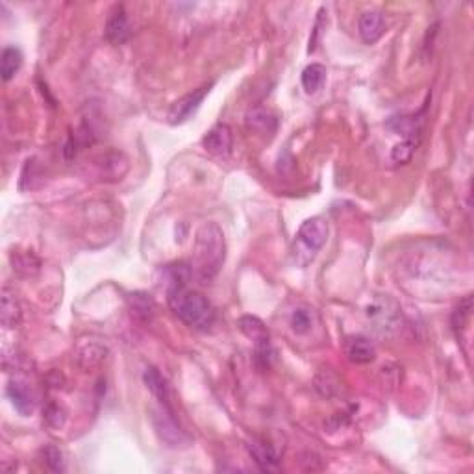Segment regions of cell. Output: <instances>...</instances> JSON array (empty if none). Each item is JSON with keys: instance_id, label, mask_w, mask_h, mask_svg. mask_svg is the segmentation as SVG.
Returning a JSON list of instances; mask_svg holds the SVG:
<instances>
[{"instance_id": "obj_1", "label": "cell", "mask_w": 474, "mask_h": 474, "mask_svg": "<svg viewBox=\"0 0 474 474\" xmlns=\"http://www.w3.org/2000/svg\"><path fill=\"white\" fill-rule=\"evenodd\" d=\"M226 260V241L217 223H204L197 232L193 246V270L209 280L220 270Z\"/></svg>"}, {"instance_id": "obj_2", "label": "cell", "mask_w": 474, "mask_h": 474, "mask_svg": "<svg viewBox=\"0 0 474 474\" xmlns=\"http://www.w3.org/2000/svg\"><path fill=\"white\" fill-rule=\"evenodd\" d=\"M169 306L180 321L195 330H209L215 322V310L211 302L199 291L185 286H173L169 289Z\"/></svg>"}, {"instance_id": "obj_3", "label": "cell", "mask_w": 474, "mask_h": 474, "mask_svg": "<svg viewBox=\"0 0 474 474\" xmlns=\"http://www.w3.org/2000/svg\"><path fill=\"white\" fill-rule=\"evenodd\" d=\"M328 239V223L322 217H311L298 228L295 239V258L298 265H308Z\"/></svg>"}, {"instance_id": "obj_4", "label": "cell", "mask_w": 474, "mask_h": 474, "mask_svg": "<svg viewBox=\"0 0 474 474\" xmlns=\"http://www.w3.org/2000/svg\"><path fill=\"white\" fill-rule=\"evenodd\" d=\"M365 315L380 334H389L400 322V308L389 295H378L367 304Z\"/></svg>"}, {"instance_id": "obj_5", "label": "cell", "mask_w": 474, "mask_h": 474, "mask_svg": "<svg viewBox=\"0 0 474 474\" xmlns=\"http://www.w3.org/2000/svg\"><path fill=\"white\" fill-rule=\"evenodd\" d=\"M208 93L209 87H200V89H195L193 93H187L185 97L178 98V100L171 106V110H169V123L171 124L185 123V121L199 110L200 104H202V100H204Z\"/></svg>"}, {"instance_id": "obj_6", "label": "cell", "mask_w": 474, "mask_h": 474, "mask_svg": "<svg viewBox=\"0 0 474 474\" xmlns=\"http://www.w3.org/2000/svg\"><path fill=\"white\" fill-rule=\"evenodd\" d=\"M202 145L209 154L226 158L232 152V145H234V136H232L228 124H217V126L211 128Z\"/></svg>"}, {"instance_id": "obj_7", "label": "cell", "mask_w": 474, "mask_h": 474, "mask_svg": "<svg viewBox=\"0 0 474 474\" xmlns=\"http://www.w3.org/2000/svg\"><path fill=\"white\" fill-rule=\"evenodd\" d=\"M249 452L256 465L260 467L263 473H278L280 470V458L272 445H269L263 439H252L249 443Z\"/></svg>"}, {"instance_id": "obj_8", "label": "cell", "mask_w": 474, "mask_h": 474, "mask_svg": "<svg viewBox=\"0 0 474 474\" xmlns=\"http://www.w3.org/2000/svg\"><path fill=\"white\" fill-rule=\"evenodd\" d=\"M106 37L113 45H121L130 37V22H128L124 6H115L106 21Z\"/></svg>"}, {"instance_id": "obj_9", "label": "cell", "mask_w": 474, "mask_h": 474, "mask_svg": "<svg viewBox=\"0 0 474 474\" xmlns=\"http://www.w3.org/2000/svg\"><path fill=\"white\" fill-rule=\"evenodd\" d=\"M6 393H8V397H10L13 408L21 413V415L28 417V415L34 413V408H36V397H34L32 389L28 388L25 382L13 380V382H10Z\"/></svg>"}, {"instance_id": "obj_10", "label": "cell", "mask_w": 474, "mask_h": 474, "mask_svg": "<svg viewBox=\"0 0 474 474\" xmlns=\"http://www.w3.org/2000/svg\"><path fill=\"white\" fill-rule=\"evenodd\" d=\"M357 28H360V36H362L363 43L372 45V43H376L383 36V32H386V19H383L380 11H365L360 17Z\"/></svg>"}, {"instance_id": "obj_11", "label": "cell", "mask_w": 474, "mask_h": 474, "mask_svg": "<svg viewBox=\"0 0 474 474\" xmlns=\"http://www.w3.org/2000/svg\"><path fill=\"white\" fill-rule=\"evenodd\" d=\"M345 354L352 363H371L376 357V348L363 336H352L345 341Z\"/></svg>"}, {"instance_id": "obj_12", "label": "cell", "mask_w": 474, "mask_h": 474, "mask_svg": "<svg viewBox=\"0 0 474 474\" xmlns=\"http://www.w3.org/2000/svg\"><path fill=\"white\" fill-rule=\"evenodd\" d=\"M143 380L145 386L148 388V391L158 398L159 402H162V406H164L167 412L173 413V406H171V388H169V383L164 378V374H162L158 369L148 367L143 374Z\"/></svg>"}, {"instance_id": "obj_13", "label": "cell", "mask_w": 474, "mask_h": 474, "mask_svg": "<svg viewBox=\"0 0 474 474\" xmlns=\"http://www.w3.org/2000/svg\"><path fill=\"white\" fill-rule=\"evenodd\" d=\"M162 417H156V413H154V423H156V430L162 435L165 443H169L171 447H180L182 443H187L189 437L184 435V432L176 426L173 419V413H159Z\"/></svg>"}, {"instance_id": "obj_14", "label": "cell", "mask_w": 474, "mask_h": 474, "mask_svg": "<svg viewBox=\"0 0 474 474\" xmlns=\"http://www.w3.org/2000/svg\"><path fill=\"white\" fill-rule=\"evenodd\" d=\"M21 321V306L15 301V296L11 295L10 291H2V298H0V322L2 327L13 328Z\"/></svg>"}, {"instance_id": "obj_15", "label": "cell", "mask_w": 474, "mask_h": 474, "mask_svg": "<svg viewBox=\"0 0 474 474\" xmlns=\"http://www.w3.org/2000/svg\"><path fill=\"white\" fill-rule=\"evenodd\" d=\"M22 65V52L17 46H6L0 56V74L4 82H10Z\"/></svg>"}, {"instance_id": "obj_16", "label": "cell", "mask_w": 474, "mask_h": 474, "mask_svg": "<svg viewBox=\"0 0 474 474\" xmlns=\"http://www.w3.org/2000/svg\"><path fill=\"white\" fill-rule=\"evenodd\" d=\"M302 87L308 95H315L327 82V67L321 63H311L302 71Z\"/></svg>"}, {"instance_id": "obj_17", "label": "cell", "mask_w": 474, "mask_h": 474, "mask_svg": "<svg viewBox=\"0 0 474 474\" xmlns=\"http://www.w3.org/2000/svg\"><path fill=\"white\" fill-rule=\"evenodd\" d=\"M246 124L254 132L272 133L276 130L278 121H276L275 115L269 110H265V107H256V110L249 112V115H246Z\"/></svg>"}, {"instance_id": "obj_18", "label": "cell", "mask_w": 474, "mask_h": 474, "mask_svg": "<svg viewBox=\"0 0 474 474\" xmlns=\"http://www.w3.org/2000/svg\"><path fill=\"white\" fill-rule=\"evenodd\" d=\"M106 347L103 345H98V343H89V345H84L80 347L77 354V363L84 371L87 369H93L100 365L104 362V357H106Z\"/></svg>"}, {"instance_id": "obj_19", "label": "cell", "mask_w": 474, "mask_h": 474, "mask_svg": "<svg viewBox=\"0 0 474 474\" xmlns=\"http://www.w3.org/2000/svg\"><path fill=\"white\" fill-rule=\"evenodd\" d=\"M389 126L395 132L402 133L404 139H419V133H421V121L415 115H402V117L391 119Z\"/></svg>"}, {"instance_id": "obj_20", "label": "cell", "mask_w": 474, "mask_h": 474, "mask_svg": "<svg viewBox=\"0 0 474 474\" xmlns=\"http://www.w3.org/2000/svg\"><path fill=\"white\" fill-rule=\"evenodd\" d=\"M239 330L245 334L249 339H252L254 343L261 341V339H267L269 337V331H267L265 324L258 319V317L252 315H245L239 319Z\"/></svg>"}, {"instance_id": "obj_21", "label": "cell", "mask_w": 474, "mask_h": 474, "mask_svg": "<svg viewBox=\"0 0 474 474\" xmlns=\"http://www.w3.org/2000/svg\"><path fill=\"white\" fill-rule=\"evenodd\" d=\"M272 357H275V348H272V345H270V337L254 343V362L260 371H267V369H270Z\"/></svg>"}, {"instance_id": "obj_22", "label": "cell", "mask_w": 474, "mask_h": 474, "mask_svg": "<svg viewBox=\"0 0 474 474\" xmlns=\"http://www.w3.org/2000/svg\"><path fill=\"white\" fill-rule=\"evenodd\" d=\"M128 302H130L132 313H136V317L143 319V321L150 319L154 311V304L145 293H133V295L128 296Z\"/></svg>"}, {"instance_id": "obj_23", "label": "cell", "mask_w": 474, "mask_h": 474, "mask_svg": "<svg viewBox=\"0 0 474 474\" xmlns=\"http://www.w3.org/2000/svg\"><path fill=\"white\" fill-rule=\"evenodd\" d=\"M13 269L22 276H32L39 270V261L30 252H22V254L13 256Z\"/></svg>"}, {"instance_id": "obj_24", "label": "cell", "mask_w": 474, "mask_h": 474, "mask_svg": "<svg viewBox=\"0 0 474 474\" xmlns=\"http://www.w3.org/2000/svg\"><path fill=\"white\" fill-rule=\"evenodd\" d=\"M417 139H404L402 143H398L393 147L391 150V159L395 164H408L409 159L413 158L415 154V148H417Z\"/></svg>"}, {"instance_id": "obj_25", "label": "cell", "mask_w": 474, "mask_h": 474, "mask_svg": "<svg viewBox=\"0 0 474 474\" xmlns=\"http://www.w3.org/2000/svg\"><path fill=\"white\" fill-rule=\"evenodd\" d=\"M289 322H291L293 331L298 334V336H306L308 331L311 330V324H313L310 310H304V308H298V310L293 311V313H291Z\"/></svg>"}, {"instance_id": "obj_26", "label": "cell", "mask_w": 474, "mask_h": 474, "mask_svg": "<svg viewBox=\"0 0 474 474\" xmlns=\"http://www.w3.org/2000/svg\"><path fill=\"white\" fill-rule=\"evenodd\" d=\"M470 310H473V298L467 296V298H465V301L461 302L458 308H456V311H454V315H452L454 330L458 331L459 328H465L467 319H469V315H470Z\"/></svg>"}, {"instance_id": "obj_27", "label": "cell", "mask_w": 474, "mask_h": 474, "mask_svg": "<svg viewBox=\"0 0 474 474\" xmlns=\"http://www.w3.org/2000/svg\"><path fill=\"white\" fill-rule=\"evenodd\" d=\"M43 456H45V463L48 465V469L54 470V473H62V470L65 469L62 452H60V449H56L54 445H48V447L43 450Z\"/></svg>"}, {"instance_id": "obj_28", "label": "cell", "mask_w": 474, "mask_h": 474, "mask_svg": "<svg viewBox=\"0 0 474 474\" xmlns=\"http://www.w3.org/2000/svg\"><path fill=\"white\" fill-rule=\"evenodd\" d=\"M45 421L46 424H51L54 428H60V426H63V423H65V415H63V412L60 409L58 404H51V406L45 409Z\"/></svg>"}]
</instances>
